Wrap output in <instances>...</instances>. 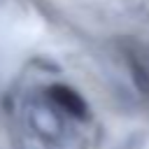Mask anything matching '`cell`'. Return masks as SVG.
<instances>
[{
    "label": "cell",
    "mask_w": 149,
    "mask_h": 149,
    "mask_svg": "<svg viewBox=\"0 0 149 149\" xmlns=\"http://www.w3.org/2000/svg\"><path fill=\"white\" fill-rule=\"evenodd\" d=\"M51 98H54L56 105H61L65 112H70V114H74V116H84V114H86L84 100H81L72 88H68V86H51Z\"/></svg>",
    "instance_id": "obj_1"
}]
</instances>
